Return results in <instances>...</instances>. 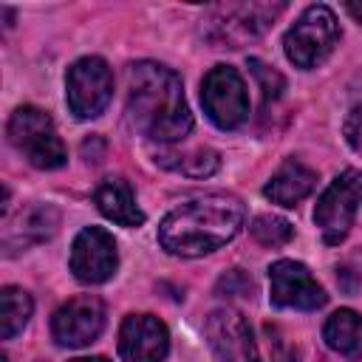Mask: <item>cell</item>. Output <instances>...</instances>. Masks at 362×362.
<instances>
[{"label": "cell", "instance_id": "2e32d148", "mask_svg": "<svg viewBox=\"0 0 362 362\" xmlns=\"http://www.w3.org/2000/svg\"><path fill=\"white\" fill-rule=\"evenodd\" d=\"M322 339L331 351L342 356H359L362 354V314L351 308H339L325 320Z\"/></svg>", "mask_w": 362, "mask_h": 362}, {"label": "cell", "instance_id": "3957f363", "mask_svg": "<svg viewBox=\"0 0 362 362\" xmlns=\"http://www.w3.org/2000/svg\"><path fill=\"white\" fill-rule=\"evenodd\" d=\"M8 141L37 170H57L68 161L65 144L54 127V119L34 105H20L8 119Z\"/></svg>", "mask_w": 362, "mask_h": 362}, {"label": "cell", "instance_id": "4fadbf2b", "mask_svg": "<svg viewBox=\"0 0 362 362\" xmlns=\"http://www.w3.org/2000/svg\"><path fill=\"white\" fill-rule=\"evenodd\" d=\"M317 187V173L303 164L300 158H286L274 175L266 181L263 187V195L272 201V204H280V206H297L303 198H308Z\"/></svg>", "mask_w": 362, "mask_h": 362}, {"label": "cell", "instance_id": "52a82bcc", "mask_svg": "<svg viewBox=\"0 0 362 362\" xmlns=\"http://www.w3.org/2000/svg\"><path fill=\"white\" fill-rule=\"evenodd\" d=\"M113 96V74L102 57H82L68 68L65 99L76 119H96Z\"/></svg>", "mask_w": 362, "mask_h": 362}, {"label": "cell", "instance_id": "277c9868", "mask_svg": "<svg viewBox=\"0 0 362 362\" xmlns=\"http://www.w3.org/2000/svg\"><path fill=\"white\" fill-rule=\"evenodd\" d=\"M337 42H339L337 14L328 6L317 3V6H308L297 17V23L286 31L283 48H286L288 62L308 71V68H317L320 62H325L331 57V51L337 48Z\"/></svg>", "mask_w": 362, "mask_h": 362}, {"label": "cell", "instance_id": "44dd1931", "mask_svg": "<svg viewBox=\"0 0 362 362\" xmlns=\"http://www.w3.org/2000/svg\"><path fill=\"white\" fill-rule=\"evenodd\" d=\"M342 133H345V141L351 144V150L362 156V102L348 110V116L342 122Z\"/></svg>", "mask_w": 362, "mask_h": 362}, {"label": "cell", "instance_id": "e0dca14e", "mask_svg": "<svg viewBox=\"0 0 362 362\" xmlns=\"http://www.w3.org/2000/svg\"><path fill=\"white\" fill-rule=\"evenodd\" d=\"M31 311H34L31 294L20 286H6L0 291V337L3 339L17 337L28 325Z\"/></svg>", "mask_w": 362, "mask_h": 362}, {"label": "cell", "instance_id": "7a4b0ae2", "mask_svg": "<svg viewBox=\"0 0 362 362\" xmlns=\"http://www.w3.org/2000/svg\"><path fill=\"white\" fill-rule=\"evenodd\" d=\"M243 204L232 195L192 198L164 215L158 243L178 257H204L226 246L243 226Z\"/></svg>", "mask_w": 362, "mask_h": 362}, {"label": "cell", "instance_id": "30bf717a", "mask_svg": "<svg viewBox=\"0 0 362 362\" xmlns=\"http://www.w3.org/2000/svg\"><path fill=\"white\" fill-rule=\"evenodd\" d=\"M269 297L280 308L317 311L325 305V288L297 260H277L269 266Z\"/></svg>", "mask_w": 362, "mask_h": 362}, {"label": "cell", "instance_id": "8fae6325", "mask_svg": "<svg viewBox=\"0 0 362 362\" xmlns=\"http://www.w3.org/2000/svg\"><path fill=\"white\" fill-rule=\"evenodd\" d=\"M206 339L221 362H260L252 328L235 308H218L206 317Z\"/></svg>", "mask_w": 362, "mask_h": 362}, {"label": "cell", "instance_id": "7402d4cb", "mask_svg": "<svg viewBox=\"0 0 362 362\" xmlns=\"http://www.w3.org/2000/svg\"><path fill=\"white\" fill-rule=\"evenodd\" d=\"M345 11H348L356 23H362V3H348V6H345Z\"/></svg>", "mask_w": 362, "mask_h": 362}, {"label": "cell", "instance_id": "ac0fdd59", "mask_svg": "<svg viewBox=\"0 0 362 362\" xmlns=\"http://www.w3.org/2000/svg\"><path fill=\"white\" fill-rule=\"evenodd\" d=\"M249 232L260 246H283L291 240L294 226L280 215H257L249 223Z\"/></svg>", "mask_w": 362, "mask_h": 362}, {"label": "cell", "instance_id": "8992f818", "mask_svg": "<svg viewBox=\"0 0 362 362\" xmlns=\"http://www.w3.org/2000/svg\"><path fill=\"white\" fill-rule=\"evenodd\" d=\"M201 105L221 130H235L249 116V93L243 76L232 65H215L201 82Z\"/></svg>", "mask_w": 362, "mask_h": 362}, {"label": "cell", "instance_id": "ffe728a7", "mask_svg": "<svg viewBox=\"0 0 362 362\" xmlns=\"http://www.w3.org/2000/svg\"><path fill=\"white\" fill-rule=\"evenodd\" d=\"M249 68H252V74H255V79L260 82V90H263V99H277L280 96V90L286 88V79L274 71V68H269V65H263L260 59H249Z\"/></svg>", "mask_w": 362, "mask_h": 362}, {"label": "cell", "instance_id": "6da1fadb", "mask_svg": "<svg viewBox=\"0 0 362 362\" xmlns=\"http://www.w3.org/2000/svg\"><path fill=\"white\" fill-rule=\"evenodd\" d=\"M127 116L153 141H181L192 130L181 76L161 62H133L127 68Z\"/></svg>", "mask_w": 362, "mask_h": 362}, {"label": "cell", "instance_id": "ba28073f", "mask_svg": "<svg viewBox=\"0 0 362 362\" xmlns=\"http://www.w3.org/2000/svg\"><path fill=\"white\" fill-rule=\"evenodd\" d=\"M119 266V249L107 229L102 226H85L71 246V272L79 283L99 286L116 274Z\"/></svg>", "mask_w": 362, "mask_h": 362}, {"label": "cell", "instance_id": "9c48e42d", "mask_svg": "<svg viewBox=\"0 0 362 362\" xmlns=\"http://www.w3.org/2000/svg\"><path fill=\"white\" fill-rule=\"evenodd\" d=\"M105 328V303L93 294H79L62 303L51 317V337L62 348L90 345Z\"/></svg>", "mask_w": 362, "mask_h": 362}, {"label": "cell", "instance_id": "9a60e30c", "mask_svg": "<svg viewBox=\"0 0 362 362\" xmlns=\"http://www.w3.org/2000/svg\"><path fill=\"white\" fill-rule=\"evenodd\" d=\"M93 201H96V206H99V212L107 218V221H113V223H119V226H141L144 223V212L139 209V204H136V195H133V187L124 181V178H105L99 187H96V192H93Z\"/></svg>", "mask_w": 362, "mask_h": 362}, {"label": "cell", "instance_id": "5bb4252c", "mask_svg": "<svg viewBox=\"0 0 362 362\" xmlns=\"http://www.w3.org/2000/svg\"><path fill=\"white\" fill-rule=\"evenodd\" d=\"M57 226H59V212L51 204H31L17 215V221L6 223L3 243H6V249H11V246L23 249V246L48 240L57 232Z\"/></svg>", "mask_w": 362, "mask_h": 362}, {"label": "cell", "instance_id": "5b68a950", "mask_svg": "<svg viewBox=\"0 0 362 362\" xmlns=\"http://www.w3.org/2000/svg\"><path fill=\"white\" fill-rule=\"evenodd\" d=\"M359 206H362V173L345 170L325 187V192L314 206V223L320 226V235L328 246H339L348 238Z\"/></svg>", "mask_w": 362, "mask_h": 362}, {"label": "cell", "instance_id": "603a6c76", "mask_svg": "<svg viewBox=\"0 0 362 362\" xmlns=\"http://www.w3.org/2000/svg\"><path fill=\"white\" fill-rule=\"evenodd\" d=\"M71 362H107L105 356H79V359H71Z\"/></svg>", "mask_w": 362, "mask_h": 362}, {"label": "cell", "instance_id": "7c38bea8", "mask_svg": "<svg viewBox=\"0 0 362 362\" xmlns=\"http://www.w3.org/2000/svg\"><path fill=\"white\" fill-rule=\"evenodd\" d=\"M170 331L153 314H130L119 325V356L124 362H164Z\"/></svg>", "mask_w": 362, "mask_h": 362}, {"label": "cell", "instance_id": "d6986e66", "mask_svg": "<svg viewBox=\"0 0 362 362\" xmlns=\"http://www.w3.org/2000/svg\"><path fill=\"white\" fill-rule=\"evenodd\" d=\"M181 161H170L164 167L175 170V173H184V175H192V178H204V175H212L218 170V153L215 150H192V153H184V156H175Z\"/></svg>", "mask_w": 362, "mask_h": 362}]
</instances>
